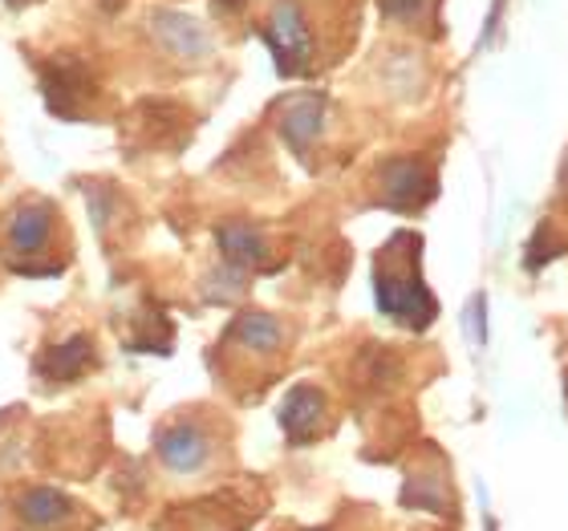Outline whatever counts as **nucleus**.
<instances>
[{
    "label": "nucleus",
    "mask_w": 568,
    "mask_h": 531,
    "mask_svg": "<svg viewBox=\"0 0 568 531\" xmlns=\"http://www.w3.org/2000/svg\"><path fill=\"white\" fill-rule=\"evenodd\" d=\"M378 308L406 329H426L438 317V300L423 284V239L403 232L374 256Z\"/></svg>",
    "instance_id": "obj_1"
},
{
    "label": "nucleus",
    "mask_w": 568,
    "mask_h": 531,
    "mask_svg": "<svg viewBox=\"0 0 568 531\" xmlns=\"http://www.w3.org/2000/svg\"><path fill=\"white\" fill-rule=\"evenodd\" d=\"M264 45L273 49L276 70L284 78H301L313 65V53H317V41H313V24H308V12L301 9V0H276L268 9V21H264Z\"/></svg>",
    "instance_id": "obj_2"
},
{
    "label": "nucleus",
    "mask_w": 568,
    "mask_h": 531,
    "mask_svg": "<svg viewBox=\"0 0 568 531\" xmlns=\"http://www.w3.org/2000/svg\"><path fill=\"white\" fill-rule=\"evenodd\" d=\"M378 187H382V203L394 207V212H418L426 203L435 200V175L430 166L415 154H398L378 171Z\"/></svg>",
    "instance_id": "obj_3"
},
{
    "label": "nucleus",
    "mask_w": 568,
    "mask_h": 531,
    "mask_svg": "<svg viewBox=\"0 0 568 531\" xmlns=\"http://www.w3.org/2000/svg\"><path fill=\"white\" fill-rule=\"evenodd\" d=\"M146 29H151L154 45L179 61H207L215 49L212 33H207L195 17H187V12H179V9H154L151 17H146Z\"/></svg>",
    "instance_id": "obj_4"
},
{
    "label": "nucleus",
    "mask_w": 568,
    "mask_h": 531,
    "mask_svg": "<svg viewBox=\"0 0 568 531\" xmlns=\"http://www.w3.org/2000/svg\"><path fill=\"white\" fill-rule=\"evenodd\" d=\"M41 90H45V102L58 119H82V106L85 98H90V90H94V82L82 70V61L53 58L41 70Z\"/></svg>",
    "instance_id": "obj_5"
},
{
    "label": "nucleus",
    "mask_w": 568,
    "mask_h": 531,
    "mask_svg": "<svg viewBox=\"0 0 568 531\" xmlns=\"http://www.w3.org/2000/svg\"><path fill=\"white\" fill-rule=\"evenodd\" d=\"M325 114H329V102L321 94H293L288 102H281V114H276V122H281V134L284 142L293 146L296 154H305L313 142L321 139V131H325Z\"/></svg>",
    "instance_id": "obj_6"
},
{
    "label": "nucleus",
    "mask_w": 568,
    "mask_h": 531,
    "mask_svg": "<svg viewBox=\"0 0 568 531\" xmlns=\"http://www.w3.org/2000/svg\"><path fill=\"white\" fill-rule=\"evenodd\" d=\"M159 459L179 474L200 471L203 462L212 459V438L203 435V426L195 422H171L159 430Z\"/></svg>",
    "instance_id": "obj_7"
},
{
    "label": "nucleus",
    "mask_w": 568,
    "mask_h": 531,
    "mask_svg": "<svg viewBox=\"0 0 568 531\" xmlns=\"http://www.w3.org/2000/svg\"><path fill=\"white\" fill-rule=\"evenodd\" d=\"M215 239H220V252H224V261L232 264V268H240V272L276 268L261 227L244 224V219H227V224L215 227Z\"/></svg>",
    "instance_id": "obj_8"
},
{
    "label": "nucleus",
    "mask_w": 568,
    "mask_h": 531,
    "mask_svg": "<svg viewBox=\"0 0 568 531\" xmlns=\"http://www.w3.org/2000/svg\"><path fill=\"white\" fill-rule=\"evenodd\" d=\"M232 349L248 357H268V354H281L284 349V325L273 317V313H261V308H248V313H240L232 320V329L224 337Z\"/></svg>",
    "instance_id": "obj_9"
},
{
    "label": "nucleus",
    "mask_w": 568,
    "mask_h": 531,
    "mask_svg": "<svg viewBox=\"0 0 568 531\" xmlns=\"http://www.w3.org/2000/svg\"><path fill=\"white\" fill-rule=\"evenodd\" d=\"M49 236H53V207L41 200L33 203H21L17 212H12L9 227H4V239H9V248L17 256H29L33 261L37 252H45ZM24 261V264H29Z\"/></svg>",
    "instance_id": "obj_10"
},
{
    "label": "nucleus",
    "mask_w": 568,
    "mask_h": 531,
    "mask_svg": "<svg viewBox=\"0 0 568 531\" xmlns=\"http://www.w3.org/2000/svg\"><path fill=\"white\" fill-rule=\"evenodd\" d=\"M94 361H98L94 341H90L85 333H78V337H70V341L41 349L33 366H37V374H41V378H49V381H78L85 369L94 366Z\"/></svg>",
    "instance_id": "obj_11"
},
{
    "label": "nucleus",
    "mask_w": 568,
    "mask_h": 531,
    "mask_svg": "<svg viewBox=\"0 0 568 531\" xmlns=\"http://www.w3.org/2000/svg\"><path fill=\"white\" fill-rule=\"evenodd\" d=\"M325 406L329 401H325V394L317 386H296V390H288V398L281 406L284 435L293 438V442H313L321 422H325Z\"/></svg>",
    "instance_id": "obj_12"
},
{
    "label": "nucleus",
    "mask_w": 568,
    "mask_h": 531,
    "mask_svg": "<svg viewBox=\"0 0 568 531\" xmlns=\"http://www.w3.org/2000/svg\"><path fill=\"white\" fill-rule=\"evenodd\" d=\"M21 515L33 528H58L65 515H70V499L61 496V491H49V487H37L29 496L21 499Z\"/></svg>",
    "instance_id": "obj_13"
},
{
    "label": "nucleus",
    "mask_w": 568,
    "mask_h": 531,
    "mask_svg": "<svg viewBox=\"0 0 568 531\" xmlns=\"http://www.w3.org/2000/svg\"><path fill=\"white\" fill-rule=\"evenodd\" d=\"M378 9L386 21L398 24H423L426 17L438 12V0H378Z\"/></svg>",
    "instance_id": "obj_14"
},
{
    "label": "nucleus",
    "mask_w": 568,
    "mask_h": 531,
    "mask_svg": "<svg viewBox=\"0 0 568 531\" xmlns=\"http://www.w3.org/2000/svg\"><path fill=\"white\" fill-rule=\"evenodd\" d=\"M471 329H475V341H487V325H484V296H475V300H471Z\"/></svg>",
    "instance_id": "obj_15"
},
{
    "label": "nucleus",
    "mask_w": 568,
    "mask_h": 531,
    "mask_svg": "<svg viewBox=\"0 0 568 531\" xmlns=\"http://www.w3.org/2000/svg\"><path fill=\"white\" fill-rule=\"evenodd\" d=\"M244 4H248V0H215V9L220 12H240Z\"/></svg>",
    "instance_id": "obj_16"
},
{
    "label": "nucleus",
    "mask_w": 568,
    "mask_h": 531,
    "mask_svg": "<svg viewBox=\"0 0 568 531\" xmlns=\"http://www.w3.org/2000/svg\"><path fill=\"white\" fill-rule=\"evenodd\" d=\"M560 187H565V200H568V159H565V166H560Z\"/></svg>",
    "instance_id": "obj_17"
},
{
    "label": "nucleus",
    "mask_w": 568,
    "mask_h": 531,
    "mask_svg": "<svg viewBox=\"0 0 568 531\" xmlns=\"http://www.w3.org/2000/svg\"><path fill=\"white\" fill-rule=\"evenodd\" d=\"M9 4H17V0H9Z\"/></svg>",
    "instance_id": "obj_18"
}]
</instances>
